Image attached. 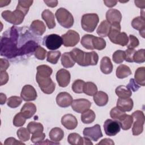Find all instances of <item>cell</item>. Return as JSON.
I'll return each mask as SVG.
<instances>
[{
    "mask_svg": "<svg viewBox=\"0 0 145 145\" xmlns=\"http://www.w3.org/2000/svg\"><path fill=\"white\" fill-rule=\"evenodd\" d=\"M52 72L53 70L48 65H41L37 67L36 80L41 90L45 94L52 93L56 88V84L50 78Z\"/></svg>",
    "mask_w": 145,
    "mask_h": 145,
    "instance_id": "1",
    "label": "cell"
},
{
    "mask_svg": "<svg viewBox=\"0 0 145 145\" xmlns=\"http://www.w3.org/2000/svg\"><path fill=\"white\" fill-rule=\"evenodd\" d=\"M55 16L59 24L65 28H71L74 24L72 15L65 8H59L56 11Z\"/></svg>",
    "mask_w": 145,
    "mask_h": 145,
    "instance_id": "2",
    "label": "cell"
},
{
    "mask_svg": "<svg viewBox=\"0 0 145 145\" xmlns=\"http://www.w3.org/2000/svg\"><path fill=\"white\" fill-rule=\"evenodd\" d=\"M99 22L97 14L88 13L84 14L81 19V25L83 30L87 32H92L95 29Z\"/></svg>",
    "mask_w": 145,
    "mask_h": 145,
    "instance_id": "3",
    "label": "cell"
},
{
    "mask_svg": "<svg viewBox=\"0 0 145 145\" xmlns=\"http://www.w3.org/2000/svg\"><path fill=\"white\" fill-rule=\"evenodd\" d=\"M2 17L7 22L14 25H19L24 20L25 14L18 9H15L14 11L5 10L1 14Z\"/></svg>",
    "mask_w": 145,
    "mask_h": 145,
    "instance_id": "4",
    "label": "cell"
},
{
    "mask_svg": "<svg viewBox=\"0 0 145 145\" xmlns=\"http://www.w3.org/2000/svg\"><path fill=\"white\" fill-rule=\"evenodd\" d=\"M133 118V126L132 132L133 135H139L143 131V125L144 123V114L142 111L136 110L131 115Z\"/></svg>",
    "mask_w": 145,
    "mask_h": 145,
    "instance_id": "5",
    "label": "cell"
},
{
    "mask_svg": "<svg viewBox=\"0 0 145 145\" xmlns=\"http://www.w3.org/2000/svg\"><path fill=\"white\" fill-rule=\"evenodd\" d=\"M44 45L49 50H54L59 49L62 44L61 36L57 34H50L45 36L43 39Z\"/></svg>",
    "mask_w": 145,
    "mask_h": 145,
    "instance_id": "6",
    "label": "cell"
},
{
    "mask_svg": "<svg viewBox=\"0 0 145 145\" xmlns=\"http://www.w3.org/2000/svg\"><path fill=\"white\" fill-rule=\"evenodd\" d=\"M62 44L65 47H72L75 46L80 40L79 33L74 30H69L66 33L61 36Z\"/></svg>",
    "mask_w": 145,
    "mask_h": 145,
    "instance_id": "7",
    "label": "cell"
},
{
    "mask_svg": "<svg viewBox=\"0 0 145 145\" xmlns=\"http://www.w3.org/2000/svg\"><path fill=\"white\" fill-rule=\"evenodd\" d=\"M83 134L84 137L95 142L97 141L99 139L103 137L101 127L99 124H96L92 127L84 128Z\"/></svg>",
    "mask_w": 145,
    "mask_h": 145,
    "instance_id": "8",
    "label": "cell"
},
{
    "mask_svg": "<svg viewBox=\"0 0 145 145\" xmlns=\"http://www.w3.org/2000/svg\"><path fill=\"white\" fill-rule=\"evenodd\" d=\"M104 130L106 135L108 136H114L117 134L121 129L118 122L111 119L106 120L104 123Z\"/></svg>",
    "mask_w": 145,
    "mask_h": 145,
    "instance_id": "9",
    "label": "cell"
},
{
    "mask_svg": "<svg viewBox=\"0 0 145 145\" xmlns=\"http://www.w3.org/2000/svg\"><path fill=\"white\" fill-rule=\"evenodd\" d=\"M71 105L73 110L79 113H82L89 109L91 103L86 99H78L72 100Z\"/></svg>",
    "mask_w": 145,
    "mask_h": 145,
    "instance_id": "10",
    "label": "cell"
},
{
    "mask_svg": "<svg viewBox=\"0 0 145 145\" xmlns=\"http://www.w3.org/2000/svg\"><path fill=\"white\" fill-rule=\"evenodd\" d=\"M20 96L25 101H34L37 97V94L35 88L29 84H26L22 88Z\"/></svg>",
    "mask_w": 145,
    "mask_h": 145,
    "instance_id": "11",
    "label": "cell"
},
{
    "mask_svg": "<svg viewBox=\"0 0 145 145\" xmlns=\"http://www.w3.org/2000/svg\"><path fill=\"white\" fill-rule=\"evenodd\" d=\"M56 76L59 86L61 87H67L70 82V73L68 70L66 69H61L59 70L56 73Z\"/></svg>",
    "mask_w": 145,
    "mask_h": 145,
    "instance_id": "12",
    "label": "cell"
},
{
    "mask_svg": "<svg viewBox=\"0 0 145 145\" xmlns=\"http://www.w3.org/2000/svg\"><path fill=\"white\" fill-rule=\"evenodd\" d=\"M72 97L70 93L66 92L59 93L56 97L57 105L62 108H67L71 105L72 102Z\"/></svg>",
    "mask_w": 145,
    "mask_h": 145,
    "instance_id": "13",
    "label": "cell"
},
{
    "mask_svg": "<svg viewBox=\"0 0 145 145\" xmlns=\"http://www.w3.org/2000/svg\"><path fill=\"white\" fill-rule=\"evenodd\" d=\"M62 125L68 130H74L78 125V121L76 117L71 114H66L61 118Z\"/></svg>",
    "mask_w": 145,
    "mask_h": 145,
    "instance_id": "14",
    "label": "cell"
},
{
    "mask_svg": "<svg viewBox=\"0 0 145 145\" xmlns=\"http://www.w3.org/2000/svg\"><path fill=\"white\" fill-rule=\"evenodd\" d=\"M106 21L110 24L116 23H120L122 19V15L121 12L114 8L109 9L106 13Z\"/></svg>",
    "mask_w": 145,
    "mask_h": 145,
    "instance_id": "15",
    "label": "cell"
},
{
    "mask_svg": "<svg viewBox=\"0 0 145 145\" xmlns=\"http://www.w3.org/2000/svg\"><path fill=\"white\" fill-rule=\"evenodd\" d=\"M117 107L123 112H130L133 108L134 103L131 98H119L117 101Z\"/></svg>",
    "mask_w": 145,
    "mask_h": 145,
    "instance_id": "16",
    "label": "cell"
},
{
    "mask_svg": "<svg viewBox=\"0 0 145 145\" xmlns=\"http://www.w3.org/2000/svg\"><path fill=\"white\" fill-rule=\"evenodd\" d=\"M85 53V52L77 48H74L70 52V55L75 62H76L81 66H84Z\"/></svg>",
    "mask_w": 145,
    "mask_h": 145,
    "instance_id": "17",
    "label": "cell"
},
{
    "mask_svg": "<svg viewBox=\"0 0 145 145\" xmlns=\"http://www.w3.org/2000/svg\"><path fill=\"white\" fill-rule=\"evenodd\" d=\"M41 17L45 22L49 29H53L56 27L54 15L51 11L48 9L44 10L41 14Z\"/></svg>",
    "mask_w": 145,
    "mask_h": 145,
    "instance_id": "18",
    "label": "cell"
},
{
    "mask_svg": "<svg viewBox=\"0 0 145 145\" xmlns=\"http://www.w3.org/2000/svg\"><path fill=\"white\" fill-rule=\"evenodd\" d=\"M36 110V106L33 103H26L21 108L20 112L27 119H29L35 114Z\"/></svg>",
    "mask_w": 145,
    "mask_h": 145,
    "instance_id": "19",
    "label": "cell"
},
{
    "mask_svg": "<svg viewBox=\"0 0 145 145\" xmlns=\"http://www.w3.org/2000/svg\"><path fill=\"white\" fill-rule=\"evenodd\" d=\"M30 28L33 33L38 36H42L46 31L44 23L40 20H33L30 25Z\"/></svg>",
    "mask_w": 145,
    "mask_h": 145,
    "instance_id": "20",
    "label": "cell"
},
{
    "mask_svg": "<svg viewBox=\"0 0 145 145\" xmlns=\"http://www.w3.org/2000/svg\"><path fill=\"white\" fill-rule=\"evenodd\" d=\"M113 64L108 57H104L100 61V70L104 74H109L113 71Z\"/></svg>",
    "mask_w": 145,
    "mask_h": 145,
    "instance_id": "21",
    "label": "cell"
},
{
    "mask_svg": "<svg viewBox=\"0 0 145 145\" xmlns=\"http://www.w3.org/2000/svg\"><path fill=\"white\" fill-rule=\"evenodd\" d=\"M117 121L122 130H127L131 128L133 125V118L131 115L124 114L117 120Z\"/></svg>",
    "mask_w": 145,
    "mask_h": 145,
    "instance_id": "22",
    "label": "cell"
},
{
    "mask_svg": "<svg viewBox=\"0 0 145 145\" xmlns=\"http://www.w3.org/2000/svg\"><path fill=\"white\" fill-rule=\"evenodd\" d=\"M108 96L103 91H98L93 95V100L95 104L99 106H105L108 102Z\"/></svg>",
    "mask_w": 145,
    "mask_h": 145,
    "instance_id": "23",
    "label": "cell"
},
{
    "mask_svg": "<svg viewBox=\"0 0 145 145\" xmlns=\"http://www.w3.org/2000/svg\"><path fill=\"white\" fill-rule=\"evenodd\" d=\"M99 61V56L94 51L91 52H86L84 66L96 65Z\"/></svg>",
    "mask_w": 145,
    "mask_h": 145,
    "instance_id": "24",
    "label": "cell"
},
{
    "mask_svg": "<svg viewBox=\"0 0 145 145\" xmlns=\"http://www.w3.org/2000/svg\"><path fill=\"white\" fill-rule=\"evenodd\" d=\"M49 137L50 140L54 142H59L64 137V132L59 127L53 128L49 133Z\"/></svg>",
    "mask_w": 145,
    "mask_h": 145,
    "instance_id": "25",
    "label": "cell"
},
{
    "mask_svg": "<svg viewBox=\"0 0 145 145\" xmlns=\"http://www.w3.org/2000/svg\"><path fill=\"white\" fill-rule=\"evenodd\" d=\"M110 27L111 25L106 20H103L99 25L96 30V32L99 36L103 37H105L108 36L109 34Z\"/></svg>",
    "mask_w": 145,
    "mask_h": 145,
    "instance_id": "26",
    "label": "cell"
},
{
    "mask_svg": "<svg viewBox=\"0 0 145 145\" xmlns=\"http://www.w3.org/2000/svg\"><path fill=\"white\" fill-rule=\"evenodd\" d=\"M134 80L138 84L142 86H145V67H138L135 72Z\"/></svg>",
    "mask_w": 145,
    "mask_h": 145,
    "instance_id": "27",
    "label": "cell"
},
{
    "mask_svg": "<svg viewBox=\"0 0 145 145\" xmlns=\"http://www.w3.org/2000/svg\"><path fill=\"white\" fill-rule=\"evenodd\" d=\"M116 76L119 79H123L131 74V71L129 66L125 65H120L116 69Z\"/></svg>",
    "mask_w": 145,
    "mask_h": 145,
    "instance_id": "28",
    "label": "cell"
},
{
    "mask_svg": "<svg viewBox=\"0 0 145 145\" xmlns=\"http://www.w3.org/2000/svg\"><path fill=\"white\" fill-rule=\"evenodd\" d=\"M27 129H28L30 134H32V135L43 133L44 130L43 125L41 123L36 122L34 121L29 122L27 125Z\"/></svg>",
    "mask_w": 145,
    "mask_h": 145,
    "instance_id": "29",
    "label": "cell"
},
{
    "mask_svg": "<svg viewBox=\"0 0 145 145\" xmlns=\"http://www.w3.org/2000/svg\"><path fill=\"white\" fill-rule=\"evenodd\" d=\"M115 92L116 95L119 97V98L122 99L129 98L132 95L131 91L126 86L122 85L118 86L116 88Z\"/></svg>",
    "mask_w": 145,
    "mask_h": 145,
    "instance_id": "30",
    "label": "cell"
},
{
    "mask_svg": "<svg viewBox=\"0 0 145 145\" xmlns=\"http://www.w3.org/2000/svg\"><path fill=\"white\" fill-rule=\"evenodd\" d=\"M81 121L83 123L89 124L93 122L96 118L95 112L91 109H88L82 113L81 115Z\"/></svg>",
    "mask_w": 145,
    "mask_h": 145,
    "instance_id": "31",
    "label": "cell"
},
{
    "mask_svg": "<svg viewBox=\"0 0 145 145\" xmlns=\"http://www.w3.org/2000/svg\"><path fill=\"white\" fill-rule=\"evenodd\" d=\"M61 63L65 68H71L75 65V61L72 58L70 52H65L61 56Z\"/></svg>",
    "mask_w": 145,
    "mask_h": 145,
    "instance_id": "32",
    "label": "cell"
},
{
    "mask_svg": "<svg viewBox=\"0 0 145 145\" xmlns=\"http://www.w3.org/2000/svg\"><path fill=\"white\" fill-rule=\"evenodd\" d=\"M131 26L134 29L139 31L144 30L145 27L144 17L140 16L134 18L131 21Z\"/></svg>",
    "mask_w": 145,
    "mask_h": 145,
    "instance_id": "33",
    "label": "cell"
},
{
    "mask_svg": "<svg viewBox=\"0 0 145 145\" xmlns=\"http://www.w3.org/2000/svg\"><path fill=\"white\" fill-rule=\"evenodd\" d=\"M93 35H89V34H86L84 35L81 39L80 43L82 45L84 48H85L89 50H93Z\"/></svg>",
    "mask_w": 145,
    "mask_h": 145,
    "instance_id": "34",
    "label": "cell"
},
{
    "mask_svg": "<svg viewBox=\"0 0 145 145\" xmlns=\"http://www.w3.org/2000/svg\"><path fill=\"white\" fill-rule=\"evenodd\" d=\"M67 142L71 145H82L83 144V138L79 134L73 133L69 135Z\"/></svg>",
    "mask_w": 145,
    "mask_h": 145,
    "instance_id": "35",
    "label": "cell"
},
{
    "mask_svg": "<svg viewBox=\"0 0 145 145\" xmlns=\"http://www.w3.org/2000/svg\"><path fill=\"white\" fill-rule=\"evenodd\" d=\"M97 92V87L96 85L91 82L85 83L83 87V93L88 96H93Z\"/></svg>",
    "mask_w": 145,
    "mask_h": 145,
    "instance_id": "36",
    "label": "cell"
},
{
    "mask_svg": "<svg viewBox=\"0 0 145 145\" xmlns=\"http://www.w3.org/2000/svg\"><path fill=\"white\" fill-rule=\"evenodd\" d=\"M129 41V37L127 34L124 32H120L116 37L113 43L117 45H120L122 46H126Z\"/></svg>",
    "mask_w": 145,
    "mask_h": 145,
    "instance_id": "37",
    "label": "cell"
},
{
    "mask_svg": "<svg viewBox=\"0 0 145 145\" xmlns=\"http://www.w3.org/2000/svg\"><path fill=\"white\" fill-rule=\"evenodd\" d=\"M61 55V52L59 50H51L47 53L46 61L50 63L56 64Z\"/></svg>",
    "mask_w": 145,
    "mask_h": 145,
    "instance_id": "38",
    "label": "cell"
},
{
    "mask_svg": "<svg viewBox=\"0 0 145 145\" xmlns=\"http://www.w3.org/2000/svg\"><path fill=\"white\" fill-rule=\"evenodd\" d=\"M33 2V1H18L16 8L20 10L26 15L29 11V7L32 5Z\"/></svg>",
    "mask_w": 145,
    "mask_h": 145,
    "instance_id": "39",
    "label": "cell"
},
{
    "mask_svg": "<svg viewBox=\"0 0 145 145\" xmlns=\"http://www.w3.org/2000/svg\"><path fill=\"white\" fill-rule=\"evenodd\" d=\"M93 48L99 50L104 49L106 46V41L102 37L93 36Z\"/></svg>",
    "mask_w": 145,
    "mask_h": 145,
    "instance_id": "40",
    "label": "cell"
},
{
    "mask_svg": "<svg viewBox=\"0 0 145 145\" xmlns=\"http://www.w3.org/2000/svg\"><path fill=\"white\" fill-rule=\"evenodd\" d=\"M17 136L19 140L22 142L28 141L30 138V133L27 129L25 127H20L16 132Z\"/></svg>",
    "mask_w": 145,
    "mask_h": 145,
    "instance_id": "41",
    "label": "cell"
},
{
    "mask_svg": "<svg viewBox=\"0 0 145 145\" xmlns=\"http://www.w3.org/2000/svg\"><path fill=\"white\" fill-rule=\"evenodd\" d=\"M22 97L16 96H12L7 99V105L11 108H15L18 107L22 102Z\"/></svg>",
    "mask_w": 145,
    "mask_h": 145,
    "instance_id": "42",
    "label": "cell"
},
{
    "mask_svg": "<svg viewBox=\"0 0 145 145\" xmlns=\"http://www.w3.org/2000/svg\"><path fill=\"white\" fill-rule=\"evenodd\" d=\"M85 82L81 79L75 80L72 84L71 88L72 91L76 93H83V87Z\"/></svg>",
    "mask_w": 145,
    "mask_h": 145,
    "instance_id": "43",
    "label": "cell"
},
{
    "mask_svg": "<svg viewBox=\"0 0 145 145\" xmlns=\"http://www.w3.org/2000/svg\"><path fill=\"white\" fill-rule=\"evenodd\" d=\"M26 118L21 112L17 113L14 117L13 125L16 127L23 126L26 121Z\"/></svg>",
    "mask_w": 145,
    "mask_h": 145,
    "instance_id": "44",
    "label": "cell"
},
{
    "mask_svg": "<svg viewBox=\"0 0 145 145\" xmlns=\"http://www.w3.org/2000/svg\"><path fill=\"white\" fill-rule=\"evenodd\" d=\"M112 59L116 63H122L125 60V52L121 50H117L112 55Z\"/></svg>",
    "mask_w": 145,
    "mask_h": 145,
    "instance_id": "45",
    "label": "cell"
},
{
    "mask_svg": "<svg viewBox=\"0 0 145 145\" xmlns=\"http://www.w3.org/2000/svg\"><path fill=\"white\" fill-rule=\"evenodd\" d=\"M144 52H145V50L144 49H141L137 51H135L134 55V57H133L134 62L137 63H141L144 62L145 61Z\"/></svg>",
    "mask_w": 145,
    "mask_h": 145,
    "instance_id": "46",
    "label": "cell"
},
{
    "mask_svg": "<svg viewBox=\"0 0 145 145\" xmlns=\"http://www.w3.org/2000/svg\"><path fill=\"white\" fill-rule=\"evenodd\" d=\"M46 53V50L40 45H38L36 48L34 52V55L35 57L39 60H44L45 58Z\"/></svg>",
    "mask_w": 145,
    "mask_h": 145,
    "instance_id": "47",
    "label": "cell"
},
{
    "mask_svg": "<svg viewBox=\"0 0 145 145\" xmlns=\"http://www.w3.org/2000/svg\"><path fill=\"white\" fill-rule=\"evenodd\" d=\"M124 114H125V113L122 111L117 106L113 108L110 112V116L111 118H113L114 120H116V121H117Z\"/></svg>",
    "mask_w": 145,
    "mask_h": 145,
    "instance_id": "48",
    "label": "cell"
},
{
    "mask_svg": "<svg viewBox=\"0 0 145 145\" xmlns=\"http://www.w3.org/2000/svg\"><path fill=\"white\" fill-rule=\"evenodd\" d=\"M128 37L129 41L126 45L127 49H134L138 46L139 44V41L137 37L132 35H130Z\"/></svg>",
    "mask_w": 145,
    "mask_h": 145,
    "instance_id": "49",
    "label": "cell"
},
{
    "mask_svg": "<svg viewBox=\"0 0 145 145\" xmlns=\"http://www.w3.org/2000/svg\"><path fill=\"white\" fill-rule=\"evenodd\" d=\"M125 52V60L128 62H133V57L135 50L134 49H127Z\"/></svg>",
    "mask_w": 145,
    "mask_h": 145,
    "instance_id": "50",
    "label": "cell"
},
{
    "mask_svg": "<svg viewBox=\"0 0 145 145\" xmlns=\"http://www.w3.org/2000/svg\"><path fill=\"white\" fill-rule=\"evenodd\" d=\"M45 137V134L44 133H41L32 135L31 138V140L32 143L37 144L39 143L42 142L44 139Z\"/></svg>",
    "mask_w": 145,
    "mask_h": 145,
    "instance_id": "51",
    "label": "cell"
},
{
    "mask_svg": "<svg viewBox=\"0 0 145 145\" xmlns=\"http://www.w3.org/2000/svg\"><path fill=\"white\" fill-rule=\"evenodd\" d=\"M128 88H129L131 91H133L134 92L137 91L138 89L140 88V86L137 83V82L135 81L134 79H130V82L129 84L126 86Z\"/></svg>",
    "mask_w": 145,
    "mask_h": 145,
    "instance_id": "52",
    "label": "cell"
},
{
    "mask_svg": "<svg viewBox=\"0 0 145 145\" xmlns=\"http://www.w3.org/2000/svg\"><path fill=\"white\" fill-rule=\"evenodd\" d=\"M4 144L5 145H10V144H25L23 142H22V141H18L15 138H12V137H10V138H7L5 142H4Z\"/></svg>",
    "mask_w": 145,
    "mask_h": 145,
    "instance_id": "53",
    "label": "cell"
},
{
    "mask_svg": "<svg viewBox=\"0 0 145 145\" xmlns=\"http://www.w3.org/2000/svg\"><path fill=\"white\" fill-rule=\"evenodd\" d=\"M10 66V63L7 59H0V71H6Z\"/></svg>",
    "mask_w": 145,
    "mask_h": 145,
    "instance_id": "54",
    "label": "cell"
},
{
    "mask_svg": "<svg viewBox=\"0 0 145 145\" xmlns=\"http://www.w3.org/2000/svg\"><path fill=\"white\" fill-rule=\"evenodd\" d=\"M0 79H1V83H0L1 86L4 85L7 83L8 80V75L6 71H1Z\"/></svg>",
    "mask_w": 145,
    "mask_h": 145,
    "instance_id": "55",
    "label": "cell"
},
{
    "mask_svg": "<svg viewBox=\"0 0 145 145\" xmlns=\"http://www.w3.org/2000/svg\"><path fill=\"white\" fill-rule=\"evenodd\" d=\"M44 3L48 6L50 7H55L58 5V1L57 0H53V1H46V0H44Z\"/></svg>",
    "mask_w": 145,
    "mask_h": 145,
    "instance_id": "56",
    "label": "cell"
},
{
    "mask_svg": "<svg viewBox=\"0 0 145 145\" xmlns=\"http://www.w3.org/2000/svg\"><path fill=\"white\" fill-rule=\"evenodd\" d=\"M114 144V142L111 139L104 138V139H102L97 144H110V145H113Z\"/></svg>",
    "mask_w": 145,
    "mask_h": 145,
    "instance_id": "57",
    "label": "cell"
},
{
    "mask_svg": "<svg viewBox=\"0 0 145 145\" xmlns=\"http://www.w3.org/2000/svg\"><path fill=\"white\" fill-rule=\"evenodd\" d=\"M104 3L105 5L106 6L108 7H112L113 6H115L117 3V1H106L104 0Z\"/></svg>",
    "mask_w": 145,
    "mask_h": 145,
    "instance_id": "58",
    "label": "cell"
},
{
    "mask_svg": "<svg viewBox=\"0 0 145 145\" xmlns=\"http://www.w3.org/2000/svg\"><path fill=\"white\" fill-rule=\"evenodd\" d=\"M135 5L142 9H144L145 7V1H134Z\"/></svg>",
    "mask_w": 145,
    "mask_h": 145,
    "instance_id": "59",
    "label": "cell"
},
{
    "mask_svg": "<svg viewBox=\"0 0 145 145\" xmlns=\"http://www.w3.org/2000/svg\"><path fill=\"white\" fill-rule=\"evenodd\" d=\"M59 144V142H54L51 140V142H49L48 139H46L45 140H42V142L39 143L37 144Z\"/></svg>",
    "mask_w": 145,
    "mask_h": 145,
    "instance_id": "60",
    "label": "cell"
},
{
    "mask_svg": "<svg viewBox=\"0 0 145 145\" xmlns=\"http://www.w3.org/2000/svg\"><path fill=\"white\" fill-rule=\"evenodd\" d=\"M7 100V97L5 94L3 93H0V103L1 105L4 104Z\"/></svg>",
    "mask_w": 145,
    "mask_h": 145,
    "instance_id": "61",
    "label": "cell"
},
{
    "mask_svg": "<svg viewBox=\"0 0 145 145\" xmlns=\"http://www.w3.org/2000/svg\"><path fill=\"white\" fill-rule=\"evenodd\" d=\"M83 138V144H93V143L90 140V139H89L88 138L84 137Z\"/></svg>",
    "mask_w": 145,
    "mask_h": 145,
    "instance_id": "62",
    "label": "cell"
},
{
    "mask_svg": "<svg viewBox=\"0 0 145 145\" xmlns=\"http://www.w3.org/2000/svg\"><path fill=\"white\" fill-rule=\"evenodd\" d=\"M0 2L1 3H3L2 4H0V7H3V6H7L10 2L11 1H0Z\"/></svg>",
    "mask_w": 145,
    "mask_h": 145,
    "instance_id": "63",
    "label": "cell"
}]
</instances>
